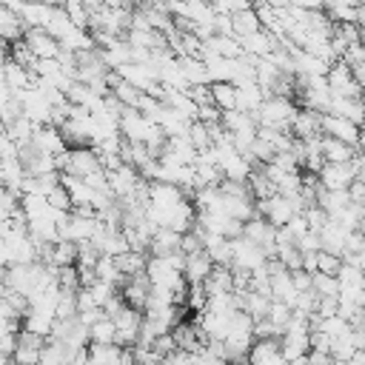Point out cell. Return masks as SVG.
I'll list each match as a JSON object with an SVG mask.
<instances>
[{"mask_svg": "<svg viewBox=\"0 0 365 365\" xmlns=\"http://www.w3.org/2000/svg\"><path fill=\"white\" fill-rule=\"evenodd\" d=\"M297 111V103L294 100H285V97H262L259 108L254 111V120L259 128H274V131H288V123ZM291 134V131H288Z\"/></svg>", "mask_w": 365, "mask_h": 365, "instance_id": "obj_1", "label": "cell"}, {"mask_svg": "<svg viewBox=\"0 0 365 365\" xmlns=\"http://www.w3.org/2000/svg\"><path fill=\"white\" fill-rule=\"evenodd\" d=\"M356 177H362V151L351 163H325L319 168V174H317L319 188H325V191H342Z\"/></svg>", "mask_w": 365, "mask_h": 365, "instance_id": "obj_2", "label": "cell"}, {"mask_svg": "<svg viewBox=\"0 0 365 365\" xmlns=\"http://www.w3.org/2000/svg\"><path fill=\"white\" fill-rule=\"evenodd\" d=\"M319 131L322 137H334L339 143H348V145H359L362 143V128L345 117H336V114H322L319 117Z\"/></svg>", "mask_w": 365, "mask_h": 365, "instance_id": "obj_3", "label": "cell"}, {"mask_svg": "<svg viewBox=\"0 0 365 365\" xmlns=\"http://www.w3.org/2000/svg\"><path fill=\"white\" fill-rule=\"evenodd\" d=\"M325 86H328V91H331V97H354V100H359V83L351 77V68L345 66V63H331L328 66V71H325Z\"/></svg>", "mask_w": 365, "mask_h": 365, "instance_id": "obj_4", "label": "cell"}, {"mask_svg": "<svg viewBox=\"0 0 365 365\" xmlns=\"http://www.w3.org/2000/svg\"><path fill=\"white\" fill-rule=\"evenodd\" d=\"M265 259H268V257L262 254L259 245H254V242H248V240H242V237L231 240V268L254 271V268L265 265Z\"/></svg>", "mask_w": 365, "mask_h": 365, "instance_id": "obj_5", "label": "cell"}, {"mask_svg": "<svg viewBox=\"0 0 365 365\" xmlns=\"http://www.w3.org/2000/svg\"><path fill=\"white\" fill-rule=\"evenodd\" d=\"M23 43L37 60H57V54H60V43L51 34H46L43 29H26Z\"/></svg>", "mask_w": 365, "mask_h": 365, "instance_id": "obj_6", "label": "cell"}, {"mask_svg": "<svg viewBox=\"0 0 365 365\" xmlns=\"http://www.w3.org/2000/svg\"><path fill=\"white\" fill-rule=\"evenodd\" d=\"M319 111H311V108H297L294 111V117H291V123H288V131H291V137H297V140H311V137H322V131H319Z\"/></svg>", "mask_w": 365, "mask_h": 365, "instance_id": "obj_7", "label": "cell"}, {"mask_svg": "<svg viewBox=\"0 0 365 365\" xmlns=\"http://www.w3.org/2000/svg\"><path fill=\"white\" fill-rule=\"evenodd\" d=\"M37 154H48V157H57L66 151V143H63V134L54 128V125H37L34 134H31V143H29Z\"/></svg>", "mask_w": 365, "mask_h": 365, "instance_id": "obj_8", "label": "cell"}, {"mask_svg": "<svg viewBox=\"0 0 365 365\" xmlns=\"http://www.w3.org/2000/svg\"><path fill=\"white\" fill-rule=\"evenodd\" d=\"M245 359H248V365H285L277 339H254Z\"/></svg>", "mask_w": 365, "mask_h": 365, "instance_id": "obj_9", "label": "cell"}, {"mask_svg": "<svg viewBox=\"0 0 365 365\" xmlns=\"http://www.w3.org/2000/svg\"><path fill=\"white\" fill-rule=\"evenodd\" d=\"M319 154L325 163H351L359 154V145H348L334 137H319Z\"/></svg>", "mask_w": 365, "mask_h": 365, "instance_id": "obj_10", "label": "cell"}, {"mask_svg": "<svg viewBox=\"0 0 365 365\" xmlns=\"http://www.w3.org/2000/svg\"><path fill=\"white\" fill-rule=\"evenodd\" d=\"M208 274H211V259L205 257V251H197V254H188L185 257V262H182V279L188 285H202Z\"/></svg>", "mask_w": 365, "mask_h": 365, "instance_id": "obj_11", "label": "cell"}, {"mask_svg": "<svg viewBox=\"0 0 365 365\" xmlns=\"http://www.w3.org/2000/svg\"><path fill=\"white\" fill-rule=\"evenodd\" d=\"M180 248V234L171 228H154L151 240H148V257H165L174 254Z\"/></svg>", "mask_w": 365, "mask_h": 365, "instance_id": "obj_12", "label": "cell"}, {"mask_svg": "<svg viewBox=\"0 0 365 365\" xmlns=\"http://www.w3.org/2000/svg\"><path fill=\"white\" fill-rule=\"evenodd\" d=\"M177 68L185 80V86H208V71L205 63L197 57H177Z\"/></svg>", "mask_w": 365, "mask_h": 365, "instance_id": "obj_13", "label": "cell"}, {"mask_svg": "<svg viewBox=\"0 0 365 365\" xmlns=\"http://www.w3.org/2000/svg\"><path fill=\"white\" fill-rule=\"evenodd\" d=\"M328 114H336V117H345L351 123H362V100H354V97H331L328 103Z\"/></svg>", "mask_w": 365, "mask_h": 365, "instance_id": "obj_14", "label": "cell"}, {"mask_svg": "<svg viewBox=\"0 0 365 365\" xmlns=\"http://www.w3.org/2000/svg\"><path fill=\"white\" fill-rule=\"evenodd\" d=\"M23 23H20V17L11 11V9H6L3 3H0V40L3 43H14V40H20L23 37Z\"/></svg>", "mask_w": 365, "mask_h": 365, "instance_id": "obj_15", "label": "cell"}, {"mask_svg": "<svg viewBox=\"0 0 365 365\" xmlns=\"http://www.w3.org/2000/svg\"><path fill=\"white\" fill-rule=\"evenodd\" d=\"M231 31H234V37H237V40H242V37H248V34L259 31V20H257L254 9H242V11L231 14Z\"/></svg>", "mask_w": 365, "mask_h": 365, "instance_id": "obj_16", "label": "cell"}, {"mask_svg": "<svg viewBox=\"0 0 365 365\" xmlns=\"http://www.w3.org/2000/svg\"><path fill=\"white\" fill-rule=\"evenodd\" d=\"M111 259H114V265H117V271H120L123 277H134V274H143V268H145V259H148V254L125 251V254H117V257H111Z\"/></svg>", "mask_w": 365, "mask_h": 365, "instance_id": "obj_17", "label": "cell"}, {"mask_svg": "<svg viewBox=\"0 0 365 365\" xmlns=\"http://www.w3.org/2000/svg\"><path fill=\"white\" fill-rule=\"evenodd\" d=\"M86 336H88V345H114V322L103 317L86 328Z\"/></svg>", "mask_w": 365, "mask_h": 365, "instance_id": "obj_18", "label": "cell"}, {"mask_svg": "<svg viewBox=\"0 0 365 365\" xmlns=\"http://www.w3.org/2000/svg\"><path fill=\"white\" fill-rule=\"evenodd\" d=\"M208 91H211V103L217 111H231L234 108V86L231 83H208Z\"/></svg>", "mask_w": 365, "mask_h": 365, "instance_id": "obj_19", "label": "cell"}, {"mask_svg": "<svg viewBox=\"0 0 365 365\" xmlns=\"http://www.w3.org/2000/svg\"><path fill=\"white\" fill-rule=\"evenodd\" d=\"M40 351H43V348H34V345H20V342H17L9 359H11L14 365H37V362H40Z\"/></svg>", "mask_w": 365, "mask_h": 365, "instance_id": "obj_20", "label": "cell"}, {"mask_svg": "<svg viewBox=\"0 0 365 365\" xmlns=\"http://www.w3.org/2000/svg\"><path fill=\"white\" fill-rule=\"evenodd\" d=\"M339 265H342V257L328 254V251H317V271L314 274H331V277H336Z\"/></svg>", "mask_w": 365, "mask_h": 365, "instance_id": "obj_21", "label": "cell"}, {"mask_svg": "<svg viewBox=\"0 0 365 365\" xmlns=\"http://www.w3.org/2000/svg\"><path fill=\"white\" fill-rule=\"evenodd\" d=\"M111 94H114V97H117V100H120V103H123L125 108H134L143 91H137L134 86H128V83H123V80H120V83H117V86L111 88Z\"/></svg>", "mask_w": 365, "mask_h": 365, "instance_id": "obj_22", "label": "cell"}, {"mask_svg": "<svg viewBox=\"0 0 365 365\" xmlns=\"http://www.w3.org/2000/svg\"><path fill=\"white\" fill-rule=\"evenodd\" d=\"M46 202H48L54 211H71V197H68V191H66L60 182L46 194Z\"/></svg>", "mask_w": 365, "mask_h": 365, "instance_id": "obj_23", "label": "cell"}, {"mask_svg": "<svg viewBox=\"0 0 365 365\" xmlns=\"http://www.w3.org/2000/svg\"><path fill=\"white\" fill-rule=\"evenodd\" d=\"M302 217H305L308 231H314V234H319V231H322V225L328 222V214H325L319 205H308V208H302Z\"/></svg>", "mask_w": 365, "mask_h": 365, "instance_id": "obj_24", "label": "cell"}, {"mask_svg": "<svg viewBox=\"0 0 365 365\" xmlns=\"http://www.w3.org/2000/svg\"><path fill=\"white\" fill-rule=\"evenodd\" d=\"M86 291L91 294V299H94L100 308H103V305H106V302H108V299L117 294V288H114V285H108V282H103V279H94V282L86 288Z\"/></svg>", "mask_w": 365, "mask_h": 365, "instance_id": "obj_25", "label": "cell"}, {"mask_svg": "<svg viewBox=\"0 0 365 365\" xmlns=\"http://www.w3.org/2000/svg\"><path fill=\"white\" fill-rule=\"evenodd\" d=\"M294 245H297V251H299V254H314V251H319V234L305 231Z\"/></svg>", "mask_w": 365, "mask_h": 365, "instance_id": "obj_26", "label": "cell"}, {"mask_svg": "<svg viewBox=\"0 0 365 365\" xmlns=\"http://www.w3.org/2000/svg\"><path fill=\"white\" fill-rule=\"evenodd\" d=\"M314 314L317 317H336V297H317L314 302Z\"/></svg>", "mask_w": 365, "mask_h": 365, "instance_id": "obj_27", "label": "cell"}, {"mask_svg": "<svg viewBox=\"0 0 365 365\" xmlns=\"http://www.w3.org/2000/svg\"><path fill=\"white\" fill-rule=\"evenodd\" d=\"M177 348V342H174V336H171V331L168 334H160L154 342H151V351H157L160 356H168L171 351Z\"/></svg>", "mask_w": 365, "mask_h": 365, "instance_id": "obj_28", "label": "cell"}, {"mask_svg": "<svg viewBox=\"0 0 365 365\" xmlns=\"http://www.w3.org/2000/svg\"><path fill=\"white\" fill-rule=\"evenodd\" d=\"M0 160H17V143L0 128Z\"/></svg>", "mask_w": 365, "mask_h": 365, "instance_id": "obj_29", "label": "cell"}, {"mask_svg": "<svg viewBox=\"0 0 365 365\" xmlns=\"http://www.w3.org/2000/svg\"><path fill=\"white\" fill-rule=\"evenodd\" d=\"M288 277H291V285H294V291L299 294V291H311V274H305V271H288Z\"/></svg>", "mask_w": 365, "mask_h": 365, "instance_id": "obj_30", "label": "cell"}, {"mask_svg": "<svg viewBox=\"0 0 365 365\" xmlns=\"http://www.w3.org/2000/svg\"><path fill=\"white\" fill-rule=\"evenodd\" d=\"M345 191H348V197H351L354 205H362V200H365V182H362V177H356Z\"/></svg>", "mask_w": 365, "mask_h": 365, "instance_id": "obj_31", "label": "cell"}, {"mask_svg": "<svg viewBox=\"0 0 365 365\" xmlns=\"http://www.w3.org/2000/svg\"><path fill=\"white\" fill-rule=\"evenodd\" d=\"M325 0H288V9H302V11H322Z\"/></svg>", "mask_w": 365, "mask_h": 365, "instance_id": "obj_32", "label": "cell"}, {"mask_svg": "<svg viewBox=\"0 0 365 365\" xmlns=\"http://www.w3.org/2000/svg\"><path fill=\"white\" fill-rule=\"evenodd\" d=\"M9 265H11V259H9V248H6V242H3V237H0V271L9 268Z\"/></svg>", "mask_w": 365, "mask_h": 365, "instance_id": "obj_33", "label": "cell"}, {"mask_svg": "<svg viewBox=\"0 0 365 365\" xmlns=\"http://www.w3.org/2000/svg\"><path fill=\"white\" fill-rule=\"evenodd\" d=\"M86 365H97V362H91V359H88V356H86Z\"/></svg>", "mask_w": 365, "mask_h": 365, "instance_id": "obj_34", "label": "cell"}, {"mask_svg": "<svg viewBox=\"0 0 365 365\" xmlns=\"http://www.w3.org/2000/svg\"><path fill=\"white\" fill-rule=\"evenodd\" d=\"M248 3H254V0H248Z\"/></svg>", "mask_w": 365, "mask_h": 365, "instance_id": "obj_35", "label": "cell"}]
</instances>
